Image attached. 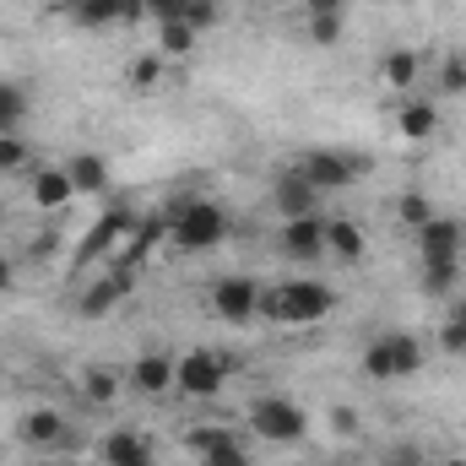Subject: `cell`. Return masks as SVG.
Here are the masks:
<instances>
[{"instance_id": "obj_1", "label": "cell", "mask_w": 466, "mask_h": 466, "mask_svg": "<svg viewBox=\"0 0 466 466\" xmlns=\"http://www.w3.org/2000/svg\"><path fill=\"white\" fill-rule=\"evenodd\" d=\"M337 309V293L309 277H288L277 288H260V320L271 326H320Z\"/></svg>"}, {"instance_id": "obj_2", "label": "cell", "mask_w": 466, "mask_h": 466, "mask_svg": "<svg viewBox=\"0 0 466 466\" xmlns=\"http://www.w3.org/2000/svg\"><path fill=\"white\" fill-rule=\"evenodd\" d=\"M168 238L185 249V255H201V249H218L228 238V212L218 201H179L168 212Z\"/></svg>"}, {"instance_id": "obj_3", "label": "cell", "mask_w": 466, "mask_h": 466, "mask_svg": "<svg viewBox=\"0 0 466 466\" xmlns=\"http://www.w3.org/2000/svg\"><path fill=\"white\" fill-rule=\"evenodd\" d=\"M249 429H255L266 445H299V440L309 434V418H304V407L288 401V396H260V401L249 407Z\"/></svg>"}, {"instance_id": "obj_4", "label": "cell", "mask_w": 466, "mask_h": 466, "mask_svg": "<svg viewBox=\"0 0 466 466\" xmlns=\"http://www.w3.org/2000/svg\"><path fill=\"white\" fill-rule=\"evenodd\" d=\"M299 174H304L320 196H331V190H348L358 174H369V157H358V152H337V147H315V152H304Z\"/></svg>"}, {"instance_id": "obj_5", "label": "cell", "mask_w": 466, "mask_h": 466, "mask_svg": "<svg viewBox=\"0 0 466 466\" xmlns=\"http://www.w3.org/2000/svg\"><path fill=\"white\" fill-rule=\"evenodd\" d=\"M228 358H218V352L196 348L185 352V358H174V385L185 390V396H196V401H212L218 390H223V380H228Z\"/></svg>"}, {"instance_id": "obj_6", "label": "cell", "mask_w": 466, "mask_h": 466, "mask_svg": "<svg viewBox=\"0 0 466 466\" xmlns=\"http://www.w3.org/2000/svg\"><path fill=\"white\" fill-rule=\"evenodd\" d=\"M212 309L233 320V326H249V320H260V282L255 277H223L218 288H212Z\"/></svg>"}, {"instance_id": "obj_7", "label": "cell", "mask_w": 466, "mask_h": 466, "mask_svg": "<svg viewBox=\"0 0 466 466\" xmlns=\"http://www.w3.org/2000/svg\"><path fill=\"white\" fill-rule=\"evenodd\" d=\"M130 223H136V218H130L125 207H109V212L87 228V238H82V249H76V271H87V266H98L104 255H115L119 238L130 233Z\"/></svg>"}, {"instance_id": "obj_8", "label": "cell", "mask_w": 466, "mask_h": 466, "mask_svg": "<svg viewBox=\"0 0 466 466\" xmlns=\"http://www.w3.org/2000/svg\"><path fill=\"white\" fill-rule=\"evenodd\" d=\"M271 207H277L282 223H293V218H320V190H315L299 168H288V174H277V185H271Z\"/></svg>"}, {"instance_id": "obj_9", "label": "cell", "mask_w": 466, "mask_h": 466, "mask_svg": "<svg viewBox=\"0 0 466 466\" xmlns=\"http://www.w3.org/2000/svg\"><path fill=\"white\" fill-rule=\"evenodd\" d=\"M125 293H130V271H125V266L104 271V277H87V288H82V299H76V315H82V320H104V315L119 309Z\"/></svg>"}, {"instance_id": "obj_10", "label": "cell", "mask_w": 466, "mask_h": 466, "mask_svg": "<svg viewBox=\"0 0 466 466\" xmlns=\"http://www.w3.org/2000/svg\"><path fill=\"white\" fill-rule=\"evenodd\" d=\"M168 238V218H136L130 223V233L119 238V249H115V266H125V271H136V260H147L157 244Z\"/></svg>"}, {"instance_id": "obj_11", "label": "cell", "mask_w": 466, "mask_h": 466, "mask_svg": "<svg viewBox=\"0 0 466 466\" xmlns=\"http://www.w3.org/2000/svg\"><path fill=\"white\" fill-rule=\"evenodd\" d=\"M282 255L288 260H320L326 255V218H293L282 223Z\"/></svg>"}, {"instance_id": "obj_12", "label": "cell", "mask_w": 466, "mask_h": 466, "mask_svg": "<svg viewBox=\"0 0 466 466\" xmlns=\"http://www.w3.org/2000/svg\"><path fill=\"white\" fill-rule=\"evenodd\" d=\"M461 244H466V228L456 218H429V223L418 228L423 260H461Z\"/></svg>"}, {"instance_id": "obj_13", "label": "cell", "mask_w": 466, "mask_h": 466, "mask_svg": "<svg viewBox=\"0 0 466 466\" xmlns=\"http://www.w3.org/2000/svg\"><path fill=\"white\" fill-rule=\"evenodd\" d=\"M33 451H60V440H66V418H60V407H33L27 418H22V429H16Z\"/></svg>"}, {"instance_id": "obj_14", "label": "cell", "mask_w": 466, "mask_h": 466, "mask_svg": "<svg viewBox=\"0 0 466 466\" xmlns=\"http://www.w3.org/2000/svg\"><path fill=\"white\" fill-rule=\"evenodd\" d=\"M71 196H76V185H71V174L60 163L33 174V207L38 212H60V207H71Z\"/></svg>"}, {"instance_id": "obj_15", "label": "cell", "mask_w": 466, "mask_h": 466, "mask_svg": "<svg viewBox=\"0 0 466 466\" xmlns=\"http://www.w3.org/2000/svg\"><path fill=\"white\" fill-rule=\"evenodd\" d=\"M130 385H136L141 396H163V390L174 385V358H168V352H141V358L130 363Z\"/></svg>"}, {"instance_id": "obj_16", "label": "cell", "mask_w": 466, "mask_h": 466, "mask_svg": "<svg viewBox=\"0 0 466 466\" xmlns=\"http://www.w3.org/2000/svg\"><path fill=\"white\" fill-rule=\"evenodd\" d=\"M66 174H71L76 196H104V190H109V163H104L98 152H76V157L66 163Z\"/></svg>"}, {"instance_id": "obj_17", "label": "cell", "mask_w": 466, "mask_h": 466, "mask_svg": "<svg viewBox=\"0 0 466 466\" xmlns=\"http://www.w3.org/2000/svg\"><path fill=\"white\" fill-rule=\"evenodd\" d=\"M396 130H401L407 141H429V136L440 130V109L423 104V98H407V104L396 109Z\"/></svg>"}, {"instance_id": "obj_18", "label": "cell", "mask_w": 466, "mask_h": 466, "mask_svg": "<svg viewBox=\"0 0 466 466\" xmlns=\"http://www.w3.org/2000/svg\"><path fill=\"white\" fill-rule=\"evenodd\" d=\"M326 249L337 255V260H363V228L352 223V218H326Z\"/></svg>"}, {"instance_id": "obj_19", "label": "cell", "mask_w": 466, "mask_h": 466, "mask_svg": "<svg viewBox=\"0 0 466 466\" xmlns=\"http://www.w3.org/2000/svg\"><path fill=\"white\" fill-rule=\"evenodd\" d=\"M76 27H125V0H71Z\"/></svg>"}, {"instance_id": "obj_20", "label": "cell", "mask_w": 466, "mask_h": 466, "mask_svg": "<svg viewBox=\"0 0 466 466\" xmlns=\"http://www.w3.org/2000/svg\"><path fill=\"white\" fill-rule=\"evenodd\" d=\"M98 456H104V466L147 461V440H141V434H130V429H115V434H104V445H98Z\"/></svg>"}, {"instance_id": "obj_21", "label": "cell", "mask_w": 466, "mask_h": 466, "mask_svg": "<svg viewBox=\"0 0 466 466\" xmlns=\"http://www.w3.org/2000/svg\"><path fill=\"white\" fill-rule=\"evenodd\" d=\"M418 55L412 49H390L385 60H380V76H385V87H396V93H412V82H418Z\"/></svg>"}, {"instance_id": "obj_22", "label": "cell", "mask_w": 466, "mask_h": 466, "mask_svg": "<svg viewBox=\"0 0 466 466\" xmlns=\"http://www.w3.org/2000/svg\"><path fill=\"white\" fill-rule=\"evenodd\" d=\"M196 38H201V33H196L190 22H163V27H157V55H163V60H185V55L196 49Z\"/></svg>"}, {"instance_id": "obj_23", "label": "cell", "mask_w": 466, "mask_h": 466, "mask_svg": "<svg viewBox=\"0 0 466 466\" xmlns=\"http://www.w3.org/2000/svg\"><path fill=\"white\" fill-rule=\"evenodd\" d=\"M22 119H27V87H16V82H0V136H11Z\"/></svg>"}, {"instance_id": "obj_24", "label": "cell", "mask_w": 466, "mask_h": 466, "mask_svg": "<svg viewBox=\"0 0 466 466\" xmlns=\"http://www.w3.org/2000/svg\"><path fill=\"white\" fill-rule=\"evenodd\" d=\"M185 445H190V451H201V461H207V456L228 451V445H238V440H233V429H218V423H201V429H190V434H185Z\"/></svg>"}, {"instance_id": "obj_25", "label": "cell", "mask_w": 466, "mask_h": 466, "mask_svg": "<svg viewBox=\"0 0 466 466\" xmlns=\"http://www.w3.org/2000/svg\"><path fill=\"white\" fill-rule=\"evenodd\" d=\"M390 363H396V380H401V374H418V369H423V342L407 337V331H396V337H390Z\"/></svg>"}, {"instance_id": "obj_26", "label": "cell", "mask_w": 466, "mask_h": 466, "mask_svg": "<svg viewBox=\"0 0 466 466\" xmlns=\"http://www.w3.org/2000/svg\"><path fill=\"white\" fill-rule=\"evenodd\" d=\"M82 396H87L93 407H109V401L119 396V380L109 374V369H98V363H93V369L82 374Z\"/></svg>"}, {"instance_id": "obj_27", "label": "cell", "mask_w": 466, "mask_h": 466, "mask_svg": "<svg viewBox=\"0 0 466 466\" xmlns=\"http://www.w3.org/2000/svg\"><path fill=\"white\" fill-rule=\"evenodd\" d=\"M456 277H461V260H423V288L440 299V293H451L456 288Z\"/></svg>"}, {"instance_id": "obj_28", "label": "cell", "mask_w": 466, "mask_h": 466, "mask_svg": "<svg viewBox=\"0 0 466 466\" xmlns=\"http://www.w3.org/2000/svg\"><path fill=\"white\" fill-rule=\"evenodd\" d=\"M363 374H369V380H396V363H390V337H380V342H369V348H363Z\"/></svg>"}, {"instance_id": "obj_29", "label": "cell", "mask_w": 466, "mask_h": 466, "mask_svg": "<svg viewBox=\"0 0 466 466\" xmlns=\"http://www.w3.org/2000/svg\"><path fill=\"white\" fill-rule=\"evenodd\" d=\"M157 82H163V55H136L130 60V87L136 93H152Z\"/></svg>"}, {"instance_id": "obj_30", "label": "cell", "mask_w": 466, "mask_h": 466, "mask_svg": "<svg viewBox=\"0 0 466 466\" xmlns=\"http://www.w3.org/2000/svg\"><path fill=\"white\" fill-rule=\"evenodd\" d=\"M27 157H33V147H27L16 130H11V136H0V179H5V174H22V168H27Z\"/></svg>"}, {"instance_id": "obj_31", "label": "cell", "mask_w": 466, "mask_h": 466, "mask_svg": "<svg viewBox=\"0 0 466 466\" xmlns=\"http://www.w3.org/2000/svg\"><path fill=\"white\" fill-rule=\"evenodd\" d=\"M396 212H401V223H407V228H412V233H418V228H423V223H429V218H434V207H429V196H418V190H407Z\"/></svg>"}, {"instance_id": "obj_32", "label": "cell", "mask_w": 466, "mask_h": 466, "mask_svg": "<svg viewBox=\"0 0 466 466\" xmlns=\"http://www.w3.org/2000/svg\"><path fill=\"white\" fill-rule=\"evenodd\" d=\"M218 16H223V5H218V0H190V5H185V22H190L196 33L218 27Z\"/></svg>"}, {"instance_id": "obj_33", "label": "cell", "mask_w": 466, "mask_h": 466, "mask_svg": "<svg viewBox=\"0 0 466 466\" xmlns=\"http://www.w3.org/2000/svg\"><path fill=\"white\" fill-rule=\"evenodd\" d=\"M440 342H445V352H466V304H456V309H451V320H445Z\"/></svg>"}, {"instance_id": "obj_34", "label": "cell", "mask_w": 466, "mask_h": 466, "mask_svg": "<svg viewBox=\"0 0 466 466\" xmlns=\"http://www.w3.org/2000/svg\"><path fill=\"white\" fill-rule=\"evenodd\" d=\"M185 5H190V0H141V11H147L157 27H163V22H185Z\"/></svg>"}, {"instance_id": "obj_35", "label": "cell", "mask_w": 466, "mask_h": 466, "mask_svg": "<svg viewBox=\"0 0 466 466\" xmlns=\"http://www.w3.org/2000/svg\"><path fill=\"white\" fill-rule=\"evenodd\" d=\"M440 82H445V93L466 98V55H451V60L440 66Z\"/></svg>"}, {"instance_id": "obj_36", "label": "cell", "mask_w": 466, "mask_h": 466, "mask_svg": "<svg viewBox=\"0 0 466 466\" xmlns=\"http://www.w3.org/2000/svg\"><path fill=\"white\" fill-rule=\"evenodd\" d=\"M309 38L315 44H337L342 38V16H309Z\"/></svg>"}, {"instance_id": "obj_37", "label": "cell", "mask_w": 466, "mask_h": 466, "mask_svg": "<svg viewBox=\"0 0 466 466\" xmlns=\"http://www.w3.org/2000/svg\"><path fill=\"white\" fill-rule=\"evenodd\" d=\"M331 429H337L342 440H352V434H358V412H352V407H331Z\"/></svg>"}, {"instance_id": "obj_38", "label": "cell", "mask_w": 466, "mask_h": 466, "mask_svg": "<svg viewBox=\"0 0 466 466\" xmlns=\"http://www.w3.org/2000/svg\"><path fill=\"white\" fill-rule=\"evenodd\" d=\"M304 11H309V16H342L348 0H304Z\"/></svg>"}, {"instance_id": "obj_39", "label": "cell", "mask_w": 466, "mask_h": 466, "mask_svg": "<svg viewBox=\"0 0 466 466\" xmlns=\"http://www.w3.org/2000/svg\"><path fill=\"white\" fill-rule=\"evenodd\" d=\"M390 466H423V456H418V451H412V445H401V451H396V456H390Z\"/></svg>"}, {"instance_id": "obj_40", "label": "cell", "mask_w": 466, "mask_h": 466, "mask_svg": "<svg viewBox=\"0 0 466 466\" xmlns=\"http://www.w3.org/2000/svg\"><path fill=\"white\" fill-rule=\"evenodd\" d=\"M11 277H16V271H11V260H5V255H0V293H5V288H11Z\"/></svg>"}, {"instance_id": "obj_41", "label": "cell", "mask_w": 466, "mask_h": 466, "mask_svg": "<svg viewBox=\"0 0 466 466\" xmlns=\"http://www.w3.org/2000/svg\"><path fill=\"white\" fill-rule=\"evenodd\" d=\"M445 466H466V461H461V456H451V461H445Z\"/></svg>"}, {"instance_id": "obj_42", "label": "cell", "mask_w": 466, "mask_h": 466, "mask_svg": "<svg viewBox=\"0 0 466 466\" xmlns=\"http://www.w3.org/2000/svg\"><path fill=\"white\" fill-rule=\"evenodd\" d=\"M125 466H152V456H147V461H125Z\"/></svg>"}, {"instance_id": "obj_43", "label": "cell", "mask_w": 466, "mask_h": 466, "mask_svg": "<svg viewBox=\"0 0 466 466\" xmlns=\"http://www.w3.org/2000/svg\"><path fill=\"white\" fill-rule=\"evenodd\" d=\"M342 466H358V461H342Z\"/></svg>"}]
</instances>
